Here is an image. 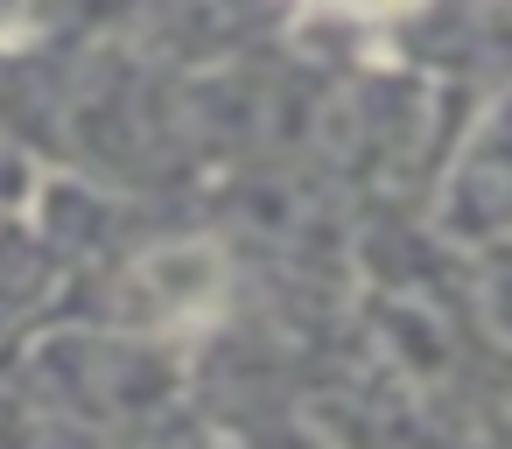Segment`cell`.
<instances>
[{
  "label": "cell",
  "mask_w": 512,
  "mask_h": 449,
  "mask_svg": "<svg viewBox=\"0 0 512 449\" xmlns=\"http://www.w3.org/2000/svg\"><path fill=\"white\" fill-rule=\"evenodd\" d=\"M330 8H358V15H393V8H407V0H330Z\"/></svg>",
  "instance_id": "6da1fadb"
}]
</instances>
